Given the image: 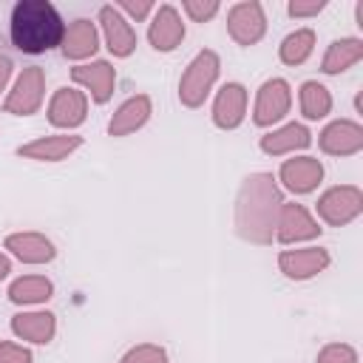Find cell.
I'll use <instances>...</instances> for the list:
<instances>
[{
    "mask_svg": "<svg viewBox=\"0 0 363 363\" xmlns=\"http://www.w3.org/2000/svg\"><path fill=\"white\" fill-rule=\"evenodd\" d=\"M11 43L23 54H45L65 37V23L48 0H20L11 9Z\"/></svg>",
    "mask_w": 363,
    "mask_h": 363,
    "instance_id": "2",
    "label": "cell"
},
{
    "mask_svg": "<svg viewBox=\"0 0 363 363\" xmlns=\"http://www.w3.org/2000/svg\"><path fill=\"white\" fill-rule=\"evenodd\" d=\"M43 91H45V74H43V68H37V65L23 68V74L17 77L14 88L9 91L6 102H3L6 113H14V116H31V113H37V108L43 105Z\"/></svg>",
    "mask_w": 363,
    "mask_h": 363,
    "instance_id": "5",
    "label": "cell"
},
{
    "mask_svg": "<svg viewBox=\"0 0 363 363\" xmlns=\"http://www.w3.org/2000/svg\"><path fill=\"white\" fill-rule=\"evenodd\" d=\"M71 79L77 85H82L85 91H91V99L96 105H105L113 94V85H116V71L111 62L105 60H94V62H85V65H77L71 68Z\"/></svg>",
    "mask_w": 363,
    "mask_h": 363,
    "instance_id": "9",
    "label": "cell"
},
{
    "mask_svg": "<svg viewBox=\"0 0 363 363\" xmlns=\"http://www.w3.org/2000/svg\"><path fill=\"white\" fill-rule=\"evenodd\" d=\"M116 9L125 11V14H130V17H136V20H142V17H147V14L153 11V3H150V0H139V3H133V0H122Z\"/></svg>",
    "mask_w": 363,
    "mask_h": 363,
    "instance_id": "32",
    "label": "cell"
},
{
    "mask_svg": "<svg viewBox=\"0 0 363 363\" xmlns=\"http://www.w3.org/2000/svg\"><path fill=\"white\" fill-rule=\"evenodd\" d=\"M312 142V133L301 125V122H289L278 130H269L261 136V150L267 156H284V153H295L303 150Z\"/></svg>",
    "mask_w": 363,
    "mask_h": 363,
    "instance_id": "20",
    "label": "cell"
},
{
    "mask_svg": "<svg viewBox=\"0 0 363 363\" xmlns=\"http://www.w3.org/2000/svg\"><path fill=\"white\" fill-rule=\"evenodd\" d=\"M54 292V284L45 275H23L17 281H11L9 286V301L11 303H45Z\"/></svg>",
    "mask_w": 363,
    "mask_h": 363,
    "instance_id": "24",
    "label": "cell"
},
{
    "mask_svg": "<svg viewBox=\"0 0 363 363\" xmlns=\"http://www.w3.org/2000/svg\"><path fill=\"white\" fill-rule=\"evenodd\" d=\"M318 235H320V227L303 204H295V201L281 204L278 224H275V238L281 244H298V241H309V238H318Z\"/></svg>",
    "mask_w": 363,
    "mask_h": 363,
    "instance_id": "7",
    "label": "cell"
},
{
    "mask_svg": "<svg viewBox=\"0 0 363 363\" xmlns=\"http://www.w3.org/2000/svg\"><path fill=\"white\" fill-rule=\"evenodd\" d=\"M244 113H247V91L244 85L238 82H227L221 85V91L216 94V102H213V122L224 130H233L244 122Z\"/></svg>",
    "mask_w": 363,
    "mask_h": 363,
    "instance_id": "14",
    "label": "cell"
},
{
    "mask_svg": "<svg viewBox=\"0 0 363 363\" xmlns=\"http://www.w3.org/2000/svg\"><path fill=\"white\" fill-rule=\"evenodd\" d=\"M147 119H150V96H145V94L130 96V99H125V102L116 108V113L111 116L108 133H111V136H128V133L139 130Z\"/></svg>",
    "mask_w": 363,
    "mask_h": 363,
    "instance_id": "19",
    "label": "cell"
},
{
    "mask_svg": "<svg viewBox=\"0 0 363 363\" xmlns=\"http://www.w3.org/2000/svg\"><path fill=\"white\" fill-rule=\"evenodd\" d=\"M218 68H221V62H218L216 51H210V48L199 51L190 60V65L184 68L182 79H179V99H182V105H187V108L204 105L213 82L218 79Z\"/></svg>",
    "mask_w": 363,
    "mask_h": 363,
    "instance_id": "3",
    "label": "cell"
},
{
    "mask_svg": "<svg viewBox=\"0 0 363 363\" xmlns=\"http://www.w3.org/2000/svg\"><path fill=\"white\" fill-rule=\"evenodd\" d=\"M289 105H292V91H289V82L286 79H267L261 88H258V96H255V111H252V122L267 128L278 119H284L289 113Z\"/></svg>",
    "mask_w": 363,
    "mask_h": 363,
    "instance_id": "6",
    "label": "cell"
},
{
    "mask_svg": "<svg viewBox=\"0 0 363 363\" xmlns=\"http://www.w3.org/2000/svg\"><path fill=\"white\" fill-rule=\"evenodd\" d=\"M184 11L190 14V20L204 23L218 11V3L216 0H184Z\"/></svg>",
    "mask_w": 363,
    "mask_h": 363,
    "instance_id": "29",
    "label": "cell"
},
{
    "mask_svg": "<svg viewBox=\"0 0 363 363\" xmlns=\"http://www.w3.org/2000/svg\"><path fill=\"white\" fill-rule=\"evenodd\" d=\"M312 48H315V31H312V28H298V31H292V34L284 37L278 54H281V62H286V65H301V62L309 60Z\"/></svg>",
    "mask_w": 363,
    "mask_h": 363,
    "instance_id": "25",
    "label": "cell"
},
{
    "mask_svg": "<svg viewBox=\"0 0 363 363\" xmlns=\"http://www.w3.org/2000/svg\"><path fill=\"white\" fill-rule=\"evenodd\" d=\"M119 363H167V352L162 346L142 343V346H133L130 352H125Z\"/></svg>",
    "mask_w": 363,
    "mask_h": 363,
    "instance_id": "27",
    "label": "cell"
},
{
    "mask_svg": "<svg viewBox=\"0 0 363 363\" xmlns=\"http://www.w3.org/2000/svg\"><path fill=\"white\" fill-rule=\"evenodd\" d=\"M281 182L286 190L292 193H309L320 184L323 179V164L315 156H298V159H286L281 164Z\"/></svg>",
    "mask_w": 363,
    "mask_h": 363,
    "instance_id": "16",
    "label": "cell"
},
{
    "mask_svg": "<svg viewBox=\"0 0 363 363\" xmlns=\"http://www.w3.org/2000/svg\"><path fill=\"white\" fill-rule=\"evenodd\" d=\"M79 145H82V136L57 133V136H43V139H34L28 145H20L17 153L26 159H34V162H60V159L71 156Z\"/></svg>",
    "mask_w": 363,
    "mask_h": 363,
    "instance_id": "17",
    "label": "cell"
},
{
    "mask_svg": "<svg viewBox=\"0 0 363 363\" xmlns=\"http://www.w3.org/2000/svg\"><path fill=\"white\" fill-rule=\"evenodd\" d=\"M88 116V96L74 88H60L48 102V122L54 128H77Z\"/></svg>",
    "mask_w": 363,
    "mask_h": 363,
    "instance_id": "12",
    "label": "cell"
},
{
    "mask_svg": "<svg viewBox=\"0 0 363 363\" xmlns=\"http://www.w3.org/2000/svg\"><path fill=\"white\" fill-rule=\"evenodd\" d=\"M278 267L292 281H306L329 267V252L320 247H303V250H284L278 255Z\"/></svg>",
    "mask_w": 363,
    "mask_h": 363,
    "instance_id": "11",
    "label": "cell"
},
{
    "mask_svg": "<svg viewBox=\"0 0 363 363\" xmlns=\"http://www.w3.org/2000/svg\"><path fill=\"white\" fill-rule=\"evenodd\" d=\"M360 60H363V40H357V37H340V40H335L326 48V54L320 60V71L323 74H340V71L352 68Z\"/></svg>",
    "mask_w": 363,
    "mask_h": 363,
    "instance_id": "23",
    "label": "cell"
},
{
    "mask_svg": "<svg viewBox=\"0 0 363 363\" xmlns=\"http://www.w3.org/2000/svg\"><path fill=\"white\" fill-rule=\"evenodd\" d=\"M323 0H292L289 3V14L292 17H315L318 11H323Z\"/></svg>",
    "mask_w": 363,
    "mask_h": 363,
    "instance_id": "31",
    "label": "cell"
},
{
    "mask_svg": "<svg viewBox=\"0 0 363 363\" xmlns=\"http://www.w3.org/2000/svg\"><path fill=\"white\" fill-rule=\"evenodd\" d=\"M147 40L156 51H173L182 40H184V23L179 17V11L173 6H159L150 28H147Z\"/></svg>",
    "mask_w": 363,
    "mask_h": 363,
    "instance_id": "15",
    "label": "cell"
},
{
    "mask_svg": "<svg viewBox=\"0 0 363 363\" xmlns=\"http://www.w3.org/2000/svg\"><path fill=\"white\" fill-rule=\"evenodd\" d=\"M11 332L28 343H48L57 332V320L51 312H20L11 318Z\"/></svg>",
    "mask_w": 363,
    "mask_h": 363,
    "instance_id": "22",
    "label": "cell"
},
{
    "mask_svg": "<svg viewBox=\"0 0 363 363\" xmlns=\"http://www.w3.org/2000/svg\"><path fill=\"white\" fill-rule=\"evenodd\" d=\"M0 363H31V352L26 346L0 340Z\"/></svg>",
    "mask_w": 363,
    "mask_h": 363,
    "instance_id": "30",
    "label": "cell"
},
{
    "mask_svg": "<svg viewBox=\"0 0 363 363\" xmlns=\"http://www.w3.org/2000/svg\"><path fill=\"white\" fill-rule=\"evenodd\" d=\"M315 363H357V352L349 343H329L318 352Z\"/></svg>",
    "mask_w": 363,
    "mask_h": 363,
    "instance_id": "28",
    "label": "cell"
},
{
    "mask_svg": "<svg viewBox=\"0 0 363 363\" xmlns=\"http://www.w3.org/2000/svg\"><path fill=\"white\" fill-rule=\"evenodd\" d=\"M9 272H11V261H9V258H6L3 252H0V281H3V278H6Z\"/></svg>",
    "mask_w": 363,
    "mask_h": 363,
    "instance_id": "34",
    "label": "cell"
},
{
    "mask_svg": "<svg viewBox=\"0 0 363 363\" xmlns=\"http://www.w3.org/2000/svg\"><path fill=\"white\" fill-rule=\"evenodd\" d=\"M281 190L272 173H252L235 196V233L252 244H269L281 213Z\"/></svg>",
    "mask_w": 363,
    "mask_h": 363,
    "instance_id": "1",
    "label": "cell"
},
{
    "mask_svg": "<svg viewBox=\"0 0 363 363\" xmlns=\"http://www.w3.org/2000/svg\"><path fill=\"white\" fill-rule=\"evenodd\" d=\"M99 23H102V34H105L108 51L113 57H130L133 48H136V31L122 17V11L116 6H102L99 9Z\"/></svg>",
    "mask_w": 363,
    "mask_h": 363,
    "instance_id": "10",
    "label": "cell"
},
{
    "mask_svg": "<svg viewBox=\"0 0 363 363\" xmlns=\"http://www.w3.org/2000/svg\"><path fill=\"white\" fill-rule=\"evenodd\" d=\"M363 147V128L352 119H337L320 130V150L329 156H352Z\"/></svg>",
    "mask_w": 363,
    "mask_h": 363,
    "instance_id": "13",
    "label": "cell"
},
{
    "mask_svg": "<svg viewBox=\"0 0 363 363\" xmlns=\"http://www.w3.org/2000/svg\"><path fill=\"white\" fill-rule=\"evenodd\" d=\"M9 77H11V60H9L6 54H0V91L6 88Z\"/></svg>",
    "mask_w": 363,
    "mask_h": 363,
    "instance_id": "33",
    "label": "cell"
},
{
    "mask_svg": "<svg viewBox=\"0 0 363 363\" xmlns=\"http://www.w3.org/2000/svg\"><path fill=\"white\" fill-rule=\"evenodd\" d=\"M227 31L238 45H252L267 31V17L261 3H235L227 14Z\"/></svg>",
    "mask_w": 363,
    "mask_h": 363,
    "instance_id": "8",
    "label": "cell"
},
{
    "mask_svg": "<svg viewBox=\"0 0 363 363\" xmlns=\"http://www.w3.org/2000/svg\"><path fill=\"white\" fill-rule=\"evenodd\" d=\"M329 111H332V96H329V91H326L320 82H315V79L303 82V85H301V113H303L306 119H323Z\"/></svg>",
    "mask_w": 363,
    "mask_h": 363,
    "instance_id": "26",
    "label": "cell"
},
{
    "mask_svg": "<svg viewBox=\"0 0 363 363\" xmlns=\"http://www.w3.org/2000/svg\"><path fill=\"white\" fill-rule=\"evenodd\" d=\"M6 250H11L23 264H48L57 255L54 244L43 233H11L6 238Z\"/></svg>",
    "mask_w": 363,
    "mask_h": 363,
    "instance_id": "18",
    "label": "cell"
},
{
    "mask_svg": "<svg viewBox=\"0 0 363 363\" xmlns=\"http://www.w3.org/2000/svg\"><path fill=\"white\" fill-rule=\"evenodd\" d=\"M96 48H99V37H96V28H94L91 20L79 17V20H74V23L65 28L62 54H65L68 60H85V57H91Z\"/></svg>",
    "mask_w": 363,
    "mask_h": 363,
    "instance_id": "21",
    "label": "cell"
},
{
    "mask_svg": "<svg viewBox=\"0 0 363 363\" xmlns=\"http://www.w3.org/2000/svg\"><path fill=\"white\" fill-rule=\"evenodd\" d=\"M363 210V193L354 184H340V187H329L320 199H318V216L332 224V227H343L349 221H354Z\"/></svg>",
    "mask_w": 363,
    "mask_h": 363,
    "instance_id": "4",
    "label": "cell"
}]
</instances>
